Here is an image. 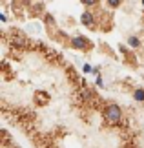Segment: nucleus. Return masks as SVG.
Listing matches in <instances>:
<instances>
[{
	"instance_id": "obj_1",
	"label": "nucleus",
	"mask_w": 144,
	"mask_h": 148,
	"mask_svg": "<svg viewBox=\"0 0 144 148\" xmlns=\"http://www.w3.org/2000/svg\"><path fill=\"white\" fill-rule=\"evenodd\" d=\"M104 119H106V123H109V124H117L120 119H122V110H120V106L108 104L104 108Z\"/></svg>"
},
{
	"instance_id": "obj_2",
	"label": "nucleus",
	"mask_w": 144,
	"mask_h": 148,
	"mask_svg": "<svg viewBox=\"0 0 144 148\" xmlns=\"http://www.w3.org/2000/svg\"><path fill=\"white\" fill-rule=\"evenodd\" d=\"M80 22H82V26L86 27H95V13L93 11H84L82 15H80Z\"/></svg>"
},
{
	"instance_id": "obj_3",
	"label": "nucleus",
	"mask_w": 144,
	"mask_h": 148,
	"mask_svg": "<svg viewBox=\"0 0 144 148\" xmlns=\"http://www.w3.org/2000/svg\"><path fill=\"white\" fill-rule=\"evenodd\" d=\"M71 46L75 48V49H88L89 48V40L86 37H73L71 38Z\"/></svg>"
},
{
	"instance_id": "obj_4",
	"label": "nucleus",
	"mask_w": 144,
	"mask_h": 148,
	"mask_svg": "<svg viewBox=\"0 0 144 148\" xmlns=\"http://www.w3.org/2000/svg\"><path fill=\"white\" fill-rule=\"evenodd\" d=\"M128 46H130V48H133V49H137V48H141V40H139V37L131 35V37L128 38Z\"/></svg>"
},
{
	"instance_id": "obj_5",
	"label": "nucleus",
	"mask_w": 144,
	"mask_h": 148,
	"mask_svg": "<svg viewBox=\"0 0 144 148\" xmlns=\"http://www.w3.org/2000/svg\"><path fill=\"white\" fill-rule=\"evenodd\" d=\"M133 99L137 102H144V90L142 88H137L135 92H133Z\"/></svg>"
},
{
	"instance_id": "obj_6",
	"label": "nucleus",
	"mask_w": 144,
	"mask_h": 148,
	"mask_svg": "<svg viewBox=\"0 0 144 148\" xmlns=\"http://www.w3.org/2000/svg\"><path fill=\"white\" fill-rule=\"evenodd\" d=\"M109 8H120L122 5V0H106Z\"/></svg>"
},
{
	"instance_id": "obj_7",
	"label": "nucleus",
	"mask_w": 144,
	"mask_h": 148,
	"mask_svg": "<svg viewBox=\"0 0 144 148\" xmlns=\"http://www.w3.org/2000/svg\"><path fill=\"white\" fill-rule=\"evenodd\" d=\"M84 5H88V8H93V5H97L99 4V0H80Z\"/></svg>"
},
{
	"instance_id": "obj_8",
	"label": "nucleus",
	"mask_w": 144,
	"mask_h": 148,
	"mask_svg": "<svg viewBox=\"0 0 144 148\" xmlns=\"http://www.w3.org/2000/svg\"><path fill=\"white\" fill-rule=\"evenodd\" d=\"M46 24H49V26H53L55 24V18L51 15H46Z\"/></svg>"
},
{
	"instance_id": "obj_9",
	"label": "nucleus",
	"mask_w": 144,
	"mask_h": 148,
	"mask_svg": "<svg viewBox=\"0 0 144 148\" xmlns=\"http://www.w3.org/2000/svg\"><path fill=\"white\" fill-rule=\"evenodd\" d=\"M97 86H99V88H104V81H102L100 75H97Z\"/></svg>"
},
{
	"instance_id": "obj_10",
	"label": "nucleus",
	"mask_w": 144,
	"mask_h": 148,
	"mask_svg": "<svg viewBox=\"0 0 144 148\" xmlns=\"http://www.w3.org/2000/svg\"><path fill=\"white\" fill-rule=\"evenodd\" d=\"M84 73H93V68L89 64H84Z\"/></svg>"
},
{
	"instance_id": "obj_11",
	"label": "nucleus",
	"mask_w": 144,
	"mask_h": 148,
	"mask_svg": "<svg viewBox=\"0 0 144 148\" xmlns=\"http://www.w3.org/2000/svg\"><path fill=\"white\" fill-rule=\"evenodd\" d=\"M142 5H144V0H142Z\"/></svg>"
}]
</instances>
